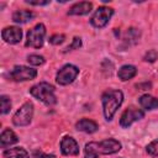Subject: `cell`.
<instances>
[{
    "label": "cell",
    "mask_w": 158,
    "mask_h": 158,
    "mask_svg": "<svg viewBox=\"0 0 158 158\" xmlns=\"http://www.w3.org/2000/svg\"><path fill=\"white\" fill-rule=\"evenodd\" d=\"M121 143L115 138H106L100 142H89L84 148V158H98L99 154H114L121 149Z\"/></svg>",
    "instance_id": "cell-1"
},
{
    "label": "cell",
    "mask_w": 158,
    "mask_h": 158,
    "mask_svg": "<svg viewBox=\"0 0 158 158\" xmlns=\"http://www.w3.org/2000/svg\"><path fill=\"white\" fill-rule=\"evenodd\" d=\"M101 101H102L104 116L107 121H111L114 115L116 114L117 109L121 106V104L123 101V94L121 90L109 89V90L102 93Z\"/></svg>",
    "instance_id": "cell-2"
},
{
    "label": "cell",
    "mask_w": 158,
    "mask_h": 158,
    "mask_svg": "<svg viewBox=\"0 0 158 158\" xmlns=\"http://www.w3.org/2000/svg\"><path fill=\"white\" fill-rule=\"evenodd\" d=\"M30 94L35 99L46 104L47 106H52L57 102V98L54 94V86L46 81H41V83L33 85L30 89Z\"/></svg>",
    "instance_id": "cell-3"
},
{
    "label": "cell",
    "mask_w": 158,
    "mask_h": 158,
    "mask_svg": "<svg viewBox=\"0 0 158 158\" xmlns=\"http://www.w3.org/2000/svg\"><path fill=\"white\" fill-rule=\"evenodd\" d=\"M46 37V27L43 23H37L33 28L28 30L27 32V40L25 46L32 47V48H41L43 46Z\"/></svg>",
    "instance_id": "cell-4"
},
{
    "label": "cell",
    "mask_w": 158,
    "mask_h": 158,
    "mask_svg": "<svg viewBox=\"0 0 158 158\" xmlns=\"http://www.w3.org/2000/svg\"><path fill=\"white\" fill-rule=\"evenodd\" d=\"M33 117V104L31 101L25 102L14 115L12 123L15 126H27L31 123Z\"/></svg>",
    "instance_id": "cell-5"
},
{
    "label": "cell",
    "mask_w": 158,
    "mask_h": 158,
    "mask_svg": "<svg viewBox=\"0 0 158 158\" xmlns=\"http://www.w3.org/2000/svg\"><path fill=\"white\" fill-rule=\"evenodd\" d=\"M78 74H79L78 67H75L74 64H65L58 70L56 75V81L59 85H69L77 79Z\"/></svg>",
    "instance_id": "cell-6"
},
{
    "label": "cell",
    "mask_w": 158,
    "mask_h": 158,
    "mask_svg": "<svg viewBox=\"0 0 158 158\" xmlns=\"http://www.w3.org/2000/svg\"><path fill=\"white\" fill-rule=\"evenodd\" d=\"M37 77V70L26 67V65H15L12 70L9 73V78L14 81H26V80H32Z\"/></svg>",
    "instance_id": "cell-7"
},
{
    "label": "cell",
    "mask_w": 158,
    "mask_h": 158,
    "mask_svg": "<svg viewBox=\"0 0 158 158\" xmlns=\"http://www.w3.org/2000/svg\"><path fill=\"white\" fill-rule=\"evenodd\" d=\"M112 15H114V9L107 7V6H100L91 16L90 23L96 28H102L107 25Z\"/></svg>",
    "instance_id": "cell-8"
},
{
    "label": "cell",
    "mask_w": 158,
    "mask_h": 158,
    "mask_svg": "<svg viewBox=\"0 0 158 158\" xmlns=\"http://www.w3.org/2000/svg\"><path fill=\"white\" fill-rule=\"evenodd\" d=\"M143 117H144V112L141 109L135 107V106H130L122 112V115L120 117V126L123 128H127L133 122H136Z\"/></svg>",
    "instance_id": "cell-9"
},
{
    "label": "cell",
    "mask_w": 158,
    "mask_h": 158,
    "mask_svg": "<svg viewBox=\"0 0 158 158\" xmlns=\"http://www.w3.org/2000/svg\"><path fill=\"white\" fill-rule=\"evenodd\" d=\"M1 37L6 43L10 44H16L21 41L22 38V30L20 27L16 26H10V27H5L1 31Z\"/></svg>",
    "instance_id": "cell-10"
},
{
    "label": "cell",
    "mask_w": 158,
    "mask_h": 158,
    "mask_svg": "<svg viewBox=\"0 0 158 158\" xmlns=\"http://www.w3.org/2000/svg\"><path fill=\"white\" fill-rule=\"evenodd\" d=\"M60 152L64 156H78L79 154V144L73 137L64 136L60 141Z\"/></svg>",
    "instance_id": "cell-11"
},
{
    "label": "cell",
    "mask_w": 158,
    "mask_h": 158,
    "mask_svg": "<svg viewBox=\"0 0 158 158\" xmlns=\"http://www.w3.org/2000/svg\"><path fill=\"white\" fill-rule=\"evenodd\" d=\"M93 9V4L89 1H81V2H77L74 4L69 10H68V15H75V16H81V15H86L91 11Z\"/></svg>",
    "instance_id": "cell-12"
},
{
    "label": "cell",
    "mask_w": 158,
    "mask_h": 158,
    "mask_svg": "<svg viewBox=\"0 0 158 158\" xmlns=\"http://www.w3.org/2000/svg\"><path fill=\"white\" fill-rule=\"evenodd\" d=\"M75 128L78 131H81V132H85V133H94L98 131L99 126L95 121L93 120H89V118H81L79 120L77 123H75Z\"/></svg>",
    "instance_id": "cell-13"
},
{
    "label": "cell",
    "mask_w": 158,
    "mask_h": 158,
    "mask_svg": "<svg viewBox=\"0 0 158 158\" xmlns=\"http://www.w3.org/2000/svg\"><path fill=\"white\" fill-rule=\"evenodd\" d=\"M17 141H19L17 135H16L12 130H10V128H5V130L1 132V135H0V146H1L2 148L14 144V143H16Z\"/></svg>",
    "instance_id": "cell-14"
},
{
    "label": "cell",
    "mask_w": 158,
    "mask_h": 158,
    "mask_svg": "<svg viewBox=\"0 0 158 158\" xmlns=\"http://www.w3.org/2000/svg\"><path fill=\"white\" fill-rule=\"evenodd\" d=\"M137 74V68L135 65H131V64H126V65H122L118 72H117V77L120 80L122 81H126V80H130L132 79L135 75Z\"/></svg>",
    "instance_id": "cell-15"
},
{
    "label": "cell",
    "mask_w": 158,
    "mask_h": 158,
    "mask_svg": "<svg viewBox=\"0 0 158 158\" xmlns=\"http://www.w3.org/2000/svg\"><path fill=\"white\" fill-rule=\"evenodd\" d=\"M2 157L4 158H30V154L22 147H14V148L5 149L2 152Z\"/></svg>",
    "instance_id": "cell-16"
},
{
    "label": "cell",
    "mask_w": 158,
    "mask_h": 158,
    "mask_svg": "<svg viewBox=\"0 0 158 158\" xmlns=\"http://www.w3.org/2000/svg\"><path fill=\"white\" fill-rule=\"evenodd\" d=\"M35 17V14L28 10H17L12 14V21L16 23H26Z\"/></svg>",
    "instance_id": "cell-17"
},
{
    "label": "cell",
    "mask_w": 158,
    "mask_h": 158,
    "mask_svg": "<svg viewBox=\"0 0 158 158\" xmlns=\"http://www.w3.org/2000/svg\"><path fill=\"white\" fill-rule=\"evenodd\" d=\"M139 105L146 109V110H154V109H158V99L152 96V95H148V94H144L142 95L139 99Z\"/></svg>",
    "instance_id": "cell-18"
},
{
    "label": "cell",
    "mask_w": 158,
    "mask_h": 158,
    "mask_svg": "<svg viewBox=\"0 0 158 158\" xmlns=\"http://www.w3.org/2000/svg\"><path fill=\"white\" fill-rule=\"evenodd\" d=\"M139 31L137 28H128V31L126 32V36H125V42L128 43V44H133L138 41L139 38Z\"/></svg>",
    "instance_id": "cell-19"
},
{
    "label": "cell",
    "mask_w": 158,
    "mask_h": 158,
    "mask_svg": "<svg viewBox=\"0 0 158 158\" xmlns=\"http://www.w3.org/2000/svg\"><path fill=\"white\" fill-rule=\"evenodd\" d=\"M0 104H1V110H0V111H1L2 115L7 114V112L11 110V100H10L9 96L1 95V96H0Z\"/></svg>",
    "instance_id": "cell-20"
},
{
    "label": "cell",
    "mask_w": 158,
    "mask_h": 158,
    "mask_svg": "<svg viewBox=\"0 0 158 158\" xmlns=\"http://www.w3.org/2000/svg\"><path fill=\"white\" fill-rule=\"evenodd\" d=\"M27 62L32 65H42L46 62V59L43 56H40V54H30L27 57Z\"/></svg>",
    "instance_id": "cell-21"
},
{
    "label": "cell",
    "mask_w": 158,
    "mask_h": 158,
    "mask_svg": "<svg viewBox=\"0 0 158 158\" xmlns=\"http://www.w3.org/2000/svg\"><path fill=\"white\" fill-rule=\"evenodd\" d=\"M146 151L148 154L153 156V157H157L158 156V139H154L152 141L147 147H146Z\"/></svg>",
    "instance_id": "cell-22"
},
{
    "label": "cell",
    "mask_w": 158,
    "mask_h": 158,
    "mask_svg": "<svg viewBox=\"0 0 158 158\" xmlns=\"http://www.w3.org/2000/svg\"><path fill=\"white\" fill-rule=\"evenodd\" d=\"M64 40H65V36L63 35V33H56V35H53V36H51L49 37V43L51 44H60V43H63L64 42Z\"/></svg>",
    "instance_id": "cell-23"
},
{
    "label": "cell",
    "mask_w": 158,
    "mask_h": 158,
    "mask_svg": "<svg viewBox=\"0 0 158 158\" xmlns=\"http://www.w3.org/2000/svg\"><path fill=\"white\" fill-rule=\"evenodd\" d=\"M143 59H144L146 62L153 63V62H156V60L158 59V52H157L156 49H149V51H148V52L144 54Z\"/></svg>",
    "instance_id": "cell-24"
},
{
    "label": "cell",
    "mask_w": 158,
    "mask_h": 158,
    "mask_svg": "<svg viewBox=\"0 0 158 158\" xmlns=\"http://www.w3.org/2000/svg\"><path fill=\"white\" fill-rule=\"evenodd\" d=\"M79 47H81V38L80 37H74L72 43L64 49V52H69V51H73V49H79Z\"/></svg>",
    "instance_id": "cell-25"
},
{
    "label": "cell",
    "mask_w": 158,
    "mask_h": 158,
    "mask_svg": "<svg viewBox=\"0 0 158 158\" xmlns=\"http://www.w3.org/2000/svg\"><path fill=\"white\" fill-rule=\"evenodd\" d=\"M32 158H56V156H54V154L43 153L42 151H33Z\"/></svg>",
    "instance_id": "cell-26"
},
{
    "label": "cell",
    "mask_w": 158,
    "mask_h": 158,
    "mask_svg": "<svg viewBox=\"0 0 158 158\" xmlns=\"http://www.w3.org/2000/svg\"><path fill=\"white\" fill-rule=\"evenodd\" d=\"M27 4L30 5H35V6H41V5H48L49 1H30V0H26Z\"/></svg>",
    "instance_id": "cell-27"
}]
</instances>
